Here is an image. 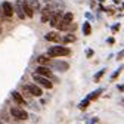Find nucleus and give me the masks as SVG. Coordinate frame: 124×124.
Returning a JSON list of instances; mask_svg holds the SVG:
<instances>
[{
    "label": "nucleus",
    "mask_w": 124,
    "mask_h": 124,
    "mask_svg": "<svg viewBox=\"0 0 124 124\" xmlns=\"http://www.w3.org/2000/svg\"><path fill=\"white\" fill-rule=\"evenodd\" d=\"M115 43V39L114 37H109V39H108V44H114Z\"/></svg>",
    "instance_id": "obj_25"
},
{
    "label": "nucleus",
    "mask_w": 124,
    "mask_h": 124,
    "mask_svg": "<svg viewBox=\"0 0 124 124\" xmlns=\"http://www.w3.org/2000/svg\"><path fill=\"white\" fill-rule=\"evenodd\" d=\"M93 53H95V52H93L92 49H87V58H92V56H93Z\"/></svg>",
    "instance_id": "obj_24"
},
{
    "label": "nucleus",
    "mask_w": 124,
    "mask_h": 124,
    "mask_svg": "<svg viewBox=\"0 0 124 124\" xmlns=\"http://www.w3.org/2000/svg\"><path fill=\"white\" fill-rule=\"evenodd\" d=\"M123 55H124V50H123V52H120V53H118V56H117V59H118V61H120V59H121V58H123Z\"/></svg>",
    "instance_id": "obj_27"
},
{
    "label": "nucleus",
    "mask_w": 124,
    "mask_h": 124,
    "mask_svg": "<svg viewBox=\"0 0 124 124\" xmlns=\"http://www.w3.org/2000/svg\"><path fill=\"white\" fill-rule=\"evenodd\" d=\"M2 31H3V28H2V25H0V34H2Z\"/></svg>",
    "instance_id": "obj_29"
},
{
    "label": "nucleus",
    "mask_w": 124,
    "mask_h": 124,
    "mask_svg": "<svg viewBox=\"0 0 124 124\" xmlns=\"http://www.w3.org/2000/svg\"><path fill=\"white\" fill-rule=\"evenodd\" d=\"M83 34H84V36H90V34H92V27H90V24H89L87 21L83 24Z\"/></svg>",
    "instance_id": "obj_18"
},
{
    "label": "nucleus",
    "mask_w": 124,
    "mask_h": 124,
    "mask_svg": "<svg viewBox=\"0 0 124 124\" xmlns=\"http://www.w3.org/2000/svg\"><path fill=\"white\" fill-rule=\"evenodd\" d=\"M52 15H53L52 6H50V5H46L44 9L41 10V22H47V21L52 18Z\"/></svg>",
    "instance_id": "obj_8"
},
{
    "label": "nucleus",
    "mask_w": 124,
    "mask_h": 124,
    "mask_svg": "<svg viewBox=\"0 0 124 124\" xmlns=\"http://www.w3.org/2000/svg\"><path fill=\"white\" fill-rule=\"evenodd\" d=\"M52 68L55 70V71H59V72H65L68 68H70V65H68V62H61V61H55L53 64H52Z\"/></svg>",
    "instance_id": "obj_9"
},
{
    "label": "nucleus",
    "mask_w": 124,
    "mask_h": 124,
    "mask_svg": "<svg viewBox=\"0 0 124 124\" xmlns=\"http://www.w3.org/2000/svg\"><path fill=\"white\" fill-rule=\"evenodd\" d=\"M12 99H13V102H16L18 105H25L27 102H25V98L21 95V93L19 92H16V90H15V92H12Z\"/></svg>",
    "instance_id": "obj_14"
},
{
    "label": "nucleus",
    "mask_w": 124,
    "mask_h": 124,
    "mask_svg": "<svg viewBox=\"0 0 124 124\" xmlns=\"http://www.w3.org/2000/svg\"><path fill=\"white\" fill-rule=\"evenodd\" d=\"M121 8H123V9H124V3H123V6H121Z\"/></svg>",
    "instance_id": "obj_30"
},
{
    "label": "nucleus",
    "mask_w": 124,
    "mask_h": 124,
    "mask_svg": "<svg viewBox=\"0 0 124 124\" xmlns=\"http://www.w3.org/2000/svg\"><path fill=\"white\" fill-rule=\"evenodd\" d=\"M44 39L47 40V41H50V43H58V41H61V34L59 33H56V31H50V33H47L44 36Z\"/></svg>",
    "instance_id": "obj_10"
},
{
    "label": "nucleus",
    "mask_w": 124,
    "mask_h": 124,
    "mask_svg": "<svg viewBox=\"0 0 124 124\" xmlns=\"http://www.w3.org/2000/svg\"><path fill=\"white\" fill-rule=\"evenodd\" d=\"M33 78H34V81L39 84V86H41V87H44V89H52V81L49 80V78H46V77H41V75H39V74H33Z\"/></svg>",
    "instance_id": "obj_4"
},
{
    "label": "nucleus",
    "mask_w": 124,
    "mask_h": 124,
    "mask_svg": "<svg viewBox=\"0 0 124 124\" xmlns=\"http://www.w3.org/2000/svg\"><path fill=\"white\" fill-rule=\"evenodd\" d=\"M72 19H74V15L72 12H67L64 16H62V21L58 24V30L59 31H65V30H70V25L72 24Z\"/></svg>",
    "instance_id": "obj_2"
},
{
    "label": "nucleus",
    "mask_w": 124,
    "mask_h": 124,
    "mask_svg": "<svg viewBox=\"0 0 124 124\" xmlns=\"http://www.w3.org/2000/svg\"><path fill=\"white\" fill-rule=\"evenodd\" d=\"M25 87H27V90L30 92V95H31V96H37V98H40V96L43 95L41 87L37 86V84H27Z\"/></svg>",
    "instance_id": "obj_7"
},
{
    "label": "nucleus",
    "mask_w": 124,
    "mask_h": 124,
    "mask_svg": "<svg viewBox=\"0 0 124 124\" xmlns=\"http://www.w3.org/2000/svg\"><path fill=\"white\" fill-rule=\"evenodd\" d=\"M61 40H62V43H74V41L77 40V37H75L74 34H67V36L62 37Z\"/></svg>",
    "instance_id": "obj_16"
},
{
    "label": "nucleus",
    "mask_w": 124,
    "mask_h": 124,
    "mask_svg": "<svg viewBox=\"0 0 124 124\" xmlns=\"http://www.w3.org/2000/svg\"><path fill=\"white\" fill-rule=\"evenodd\" d=\"M28 2H30V5H31V8H33L34 12L40 10V0H28Z\"/></svg>",
    "instance_id": "obj_19"
},
{
    "label": "nucleus",
    "mask_w": 124,
    "mask_h": 124,
    "mask_svg": "<svg viewBox=\"0 0 124 124\" xmlns=\"http://www.w3.org/2000/svg\"><path fill=\"white\" fill-rule=\"evenodd\" d=\"M111 30H112V33H117V31L120 30V24H114V25L111 27Z\"/></svg>",
    "instance_id": "obj_23"
},
{
    "label": "nucleus",
    "mask_w": 124,
    "mask_h": 124,
    "mask_svg": "<svg viewBox=\"0 0 124 124\" xmlns=\"http://www.w3.org/2000/svg\"><path fill=\"white\" fill-rule=\"evenodd\" d=\"M0 124H2V121H0Z\"/></svg>",
    "instance_id": "obj_32"
},
{
    "label": "nucleus",
    "mask_w": 124,
    "mask_h": 124,
    "mask_svg": "<svg viewBox=\"0 0 124 124\" xmlns=\"http://www.w3.org/2000/svg\"><path fill=\"white\" fill-rule=\"evenodd\" d=\"M95 123H98V118H96V117H95V118H92L87 124H95Z\"/></svg>",
    "instance_id": "obj_26"
},
{
    "label": "nucleus",
    "mask_w": 124,
    "mask_h": 124,
    "mask_svg": "<svg viewBox=\"0 0 124 124\" xmlns=\"http://www.w3.org/2000/svg\"><path fill=\"white\" fill-rule=\"evenodd\" d=\"M15 12H16L19 19H25V12H24V6H22V0H18L15 3Z\"/></svg>",
    "instance_id": "obj_11"
},
{
    "label": "nucleus",
    "mask_w": 124,
    "mask_h": 124,
    "mask_svg": "<svg viewBox=\"0 0 124 124\" xmlns=\"http://www.w3.org/2000/svg\"><path fill=\"white\" fill-rule=\"evenodd\" d=\"M71 49L67 46H50L47 49V56L49 58H59V56H70Z\"/></svg>",
    "instance_id": "obj_1"
},
{
    "label": "nucleus",
    "mask_w": 124,
    "mask_h": 124,
    "mask_svg": "<svg viewBox=\"0 0 124 124\" xmlns=\"http://www.w3.org/2000/svg\"><path fill=\"white\" fill-rule=\"evenodd\" d=\"M89 103H90V101H89V99L86 98V99H84V101H83V102H81V103L78 105V108H80V109L83 111V109H86V108L89 106Z\"/></svg>",
    "instance_id": "obj_21"
},
{
    "label": "nucleus",
    "mask_w": 124,
    "mask_h": 124,
    "mask_svg": "<svg viewBox=\"0 0 124 124\" xmlns=\"http://www.w3.org/2000/svg\"><path fill=\"white\" fill-rule=\"evenodd\" d=\"M10 115H12L13 118L19 120V121L28 120V112H27L25 109H22V108H19V106H12V108H10Z\"/></svg>",
    "instance_id": "obj_3"
},
{
    "label": "nucleus",
    "mask_w": 124,
    "mask_h": 124,
    "mask_svg": "<svg viewBox=\"0 0 124 124\" xmlns=\"http://www.w3.org/2000/svg\"><path fill=\"white\" fill-rule=\"evenodd\" d=\"M22 6H24L25 16H28V18H33V16H34V10H33V8H31V5H30V2H28V0H22Z\"/></svg>",
    "instance_id": "obj_13"
},
{
    "label": "nucleus",
    "mask_w": 124,
    "mask_h": 124,
    "mask_svg": "<svg viewBox=\"0 0 124 124\" xmlns=\"http://www.w3.org/2000/svg\"><path fill=\"white\" fill-rule=\"evenodd\" d=\"M36 74H39L41 77H46V78H53V80H56V77L52 74V70L49 67H37Z\"/></svg>",
    "instance_id": "obj_5"
},
{
    "label": "nucleus",
    "mask_w": 124,
    "mask_h": 124,
    "mask_svg": "<svg viewBox=\"0 0 124 124\" xmlns=\"http://www.w3.org/2000/svg\"><path fill=\"white\" fill-rule=\"evenodd\" d=\"M121 71H123V67H120L118 70H115V71H114V74L111 75V80H112V81H114V80L117 78V77H118V75H120V72H121Z\"/></svg>",
    "instance_id": "obj_22"
},
{
    "label": "nucleus",
    "mask_w": 124,
    "mask_h": 124,
    "mask_svg": "<svg viewBox=\"0 0 124 124\" xmlns=\"http://www.w3.org/2000/svg\"><path fill=\"white\" fill-rule=\"evenodd\" d=\"M2 10H3V15L5 18H12L13 16V5L10 2H3L2 3Z\"/></svg>",
    "instance_id": "obj_6"
},
{
    "label": "nucleus",
    "mask_w": 124,
    "mask_h": 124,
    "mask_svg": "<svg viewBox=\"0 0 124 124\" xmlns=\"http://www.w3.org/2000/svg\"><path fill=\"white\" fill-rule=\"evenodd\" d=\"M62 16H64V15H62V12H61V10H56V12L52 15V18H50V25H52V27H58V24L62 21Z\"/></svg>",
    "instance_id": "obj_12"
},
{
    "label": "nucleus",
    "mask_w": 124,
    "mask_h": 124,
    "mask_svg": "<svg viewBox=\"0 0 124 124\" xmlns=\"http://www.w3.org/2000/svg\"><path fill=\"white\" fill-rule=\"evenodd\" d=\"M41 2H47V0H41Z\"/></svg>",
    "instance_id": "obj_31"
},
{
    "label": "nucleus",
    "mask_w": 124,
    "mask_h": 124,
    "mask_svg": "<svg viewBox=\"0 0 124 124\" xmlns=\"http://www.w3.org/2000/svg\"><path fill=\"white\" fill-rule=\"evenodd\" d=\"M118 90H120V92H123V90H124V84H121V86H118Z\"/></svg>",
    "instance_id": "obj_28"
},
{
    "label": "nucleus",
    "mask_w": 124,
    "mask_h": 124,
    "mask_svg": "<svg viewBox=\"0 0 124 124\" xmlns=\"http://www.w3.org/2000/svg\"><path fill=\"white\" fill-rule=\"evenodd\" d=\"M37 64L40 67H46L50 64V58L47 55H41V56H37Z\"/></svg>",
    "instance_id": "obj_15"
},
{
    "label": "nucleus",
    "mask_w": 124,
    "mask_h": 124,
    "mask_svg": "<svg viewBox=\"0 0 124 124\" xmlns=\"http://www.w3.org/2000/svg\"><path fill=\"white\" fill-rule=\"evenodd\" d=\"M102 90H103V89H99V90H96V92H93V93H90V95L87 96V99H89V101H95V99H98V98L101 96V93H102Z\"/></svg>",
    "instance_id": "obj_17"
},
{
    "label": "nucleus",
    "mask_w": 124,
    "mask_h": 124,
    "mask_svg": "<svg viewBox=\"0 0 124 124\" xmlns=\"http://www.w3.org/2000/svg\"><path fill=\"white\" fill-rule=\"evenodd\" d=\"M106 72V70L103 68V70H101V71H98L96 74H95V77H93V80H95V83H98L101 78H102V77H103V74Z\"/></svg>",
    "instance_id": "obj_20"
}]
</instances>
